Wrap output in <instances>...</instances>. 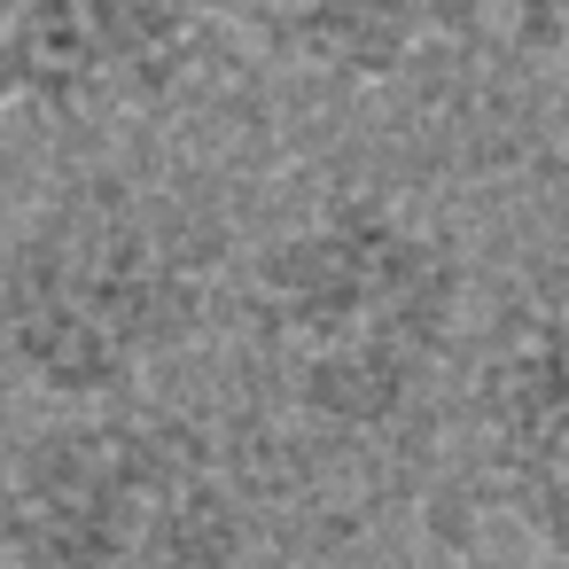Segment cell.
Wrapping results in <instances>:
<instances>
[{
    "label": "cell",
    "mask_w": 569,
    "mask_h": 569,
    "mask_svg": "<svg viewBox=\"0 0 569 569\" xmlns=\"http://www.w3.org/2000/svg\"><path fill=\"white\" fill-rule=\"evenodd\" d=\"M468 569H499V561H468Z\"/></svg>",
    "instance_id": "obj_10"
},
{
    "label": "cell",
    "mask_w": 569,
    "mask_h": 569,
    "mask_svg": "<svg viewBox=\"0 0 569 569\" xmlns=\"http://www.w3.org/2000/svg\"><path fill=\"white\" fill-rule=\"evenodd\" d=\"M24 94H17V56H9V32H0V110H17Z\"/></svg>",
    "instance_id": "obj_8"
},
{
    "label": "cell",
    "mask_w": 569,
    "mask_h": 569,
    "mask_svg": "<svg viewBox=\"0 0 569 569\" xmlns=\"http://www.w3.org/2000/svg\"><path fill=\"white\" fill-rule=\"evenodd\" d=\"M203 48V0H40L9 24L17 94L48 118L157 102Z\"/></svg>",
    "instance_id": "obj_4"
},
{
    "label": "cell",
    "mask_w": 569,
    "mask_h": 569,
    "mask_svg": "<svg viewBox=\"0 0 569 569\" xmlns=\"http://www.w3.org/2000/svg\"><path fill=\"white\" fill-rule=\"evenodd\" d=\"M507 32L569 79V0H507Z\"/></svg>",
    "instance_id": "obj_7"
},
{
    "label": "cell",
    "mask_w": 569,
    "mask_h": 569,
    "mask_svg": "<svg viewBox=\"0 0 569 569\" xmlns=\"http://www.w3.org/2000/svg\"><path fill=\"white\" fill-rule=\"evenodd\" d=\"M460 250L398 203L343 196L258 258V336L289 398L336 429H382L413 406L460 320Z\"/></svg>",
    "instance_id": "obj_2"
},
{
    "label": "cell",
    "mask_w": 569,
    "mask_h": 569,
    "mask_svg": "<svg viewBox=\"0 0 569 569\" xmlns=\"http://www.w3.org/2000/svg\"><path fill=\"white\" fill-rule=\"evenodd\" d=\"M476 421L507 507L569 553V320H530L483 367Z\"/></svg>",
    "instance_id": "obj_5"
},
{
    "label": "cell",
    "mask_w": 569,
    "mask_h": 569,
    "mask_svg": "<svg viewBox=\"0 0 569 569\" xmlns=\"http://www.w3.org/2000/svg\"><path fill=\"white\" fill-rule=\"evenodd\" d=\"M24 9H40V0H0V32H9V24H17Z\"/></svg>",
    "instance_id": "obj_9"
},
{
    "label": "cell",
    "mask_w": 569,
    "mask_h": 569,
    "mask_svg": "<svg viewBox=\"0 0 569 569\" xmlns=\"http://www.w3.org/2000/svg\"><path fill=\"white\" fill-rule=\"evenodd\" d=\"M211 468V445L157 406H87L24 437L0 491V546L17 569H126L157 499Z\"/></svg>",
    "instance_id": "obj_3"
},
{
    "label": "cell",
    "mask_w": 569,
    "mask_h": 569,
    "mask_svg": "<svg viewBox=\"0 0 569 569\" xmlns=\"http://www.w3.org/2000/svg\"><path fill=\"white\" fill-rule=\"evenodd\" d=\"M234 561H242V507L219 468H196L157 499L126 569H234Z\"/></svg>",
    "instance_id": "obj_6"
},
{
    "label": "cell",
    "mask_w": 569,
    "mask_h": 569,
    "mask_svg": "<svg viewBox=\"0 0 569 569\" xmlns=\"http://www.w3.org/2000/svg\"><path fill=\"white\" fill-rule=\"evenodd\" d=\"M211 312L203 227L118 172L48 196L0 258V351L71 413L110 406Z\"/></svg>",
    "instance_id": "obj_1"
}]
</instances>
